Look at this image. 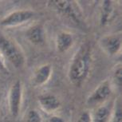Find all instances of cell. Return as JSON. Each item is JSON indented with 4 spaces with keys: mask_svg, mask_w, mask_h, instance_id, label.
<instances>
[{
    "mask_svg": "<svg viewBox=\"0 0 122 122\" xmlns=\"http://www.w3.org/2000/svg\"><path fill=\"white\" fill-rule=\"evenodd\" d=\"M92 47L89 42H86L78 48L69 70V78L75 86L80 87L86 81L91 70Z\"/></svg>",
    "mask_w": 122,
    "mask_h": 122,
    "instance_id": "6da1fadb",
    "label": "cell"
},
{
    "mask_svg": "<svg viewBox=\"0 0 122 122\" xmlns=\"http://www.w3.org/2000/svg\"><path fill=\"white\" fill-rule=\"evenodd\" d=\"M0 51L15 68L20 69L25 64V56L15 42L0 34Z\"/></svg>",
    "mask_w": 122,
    "mask_h": 122,
    "instance_id": "7a4b0ae2",
    "label": "cell"
},
{
    "mask_svg": "<svg viewBox=\"0 0 122 122\" xmlns=\"http://www.w3.org/2000/svg\"><path fill=\"white\" fill-rule=\"evenodd\" d=\"M111 93V84L109 81H104L89 96V97L86 100V103L87 105H91V106L101 105L109 99Z\"/></svg>",
    "mask_w": 122,
    "mask_h": 122,
    "instance_id": "3957f363",
    "label": "cell"
},
{
    "mask_svg": "<svg viewBox=\"0 0 122 122\" xmlns=\"http://www.w3.org/2000/svg\"><path fill=\"white\" fill-rule=\"evenodd\" d=\"M22 97V86L20 80H16L12 85L9 93V109L10 114L17 117L20 112Z\"/></svg>",
    "mask_w": 122,
    "mask_h": 122,
    "instance_id": "277c9868",
    "label": "cell"
},
{
    "mask_svg": "<svg viewBox=\"0 0 122 122\" xmlns=\"http://www.w3.org/2000/svg\"><path fill=\"white\" fill-rule=\"evenodd\" d=\"M34 12L30 10H15L5 17L0 22V25L4 27L15 26L28 22L34 16Z\"/></svg>",
    "mask_w": 122,
    "mask_h": 122,
    "instance_id": "5b68a950",
    "label": "cell"
},
{
    "mask_svg": "<svg viewBox=\"0 0 122 122\" xmlns=\"http://www.w3.org/2000/svg\"><path fill=\"white\" fill-rule=\"evenodd\" d=\"M54 6L68 18L74 22L76 24L81 23V15L78 10L75 8V3L70 1H62V0H54L52 2Z\"/></svg>",
    "mask_w": 122,
    "mask_h": 122,
    "instance_id": "8992f818",
    "label": "cell"
},
{
    "mask_svg": "<svg viewBox=\"0 0 122 122\" xmlns=\"http://www.w3.org/2000/svg\"><path fill=\"white\" fill-rule=\"evenodd\" d=\"M101 45L108 54L114 56L118 54L121 49V34H112L104 37L101 40Z\"/></svg>",
    "mask_w": 122,
    "mask_h": 122,
    "instance_id": "52a82bcc",
    "label": "cell"
},
{
    "mask_svg": "<svg viewBox=\"0 0 122 122\" xmlns=\"http://www.w3.org/2000/svg\"><path fill=\"white\" fill-rule=\"evenodd\" d=\"M115 17V9L113 3L111 1H104L101 5V10L100 15L101 26H105Z\"/></svg>",
    "mask_w": 122,
    "mask_h": 122,
    "instance_id": "ba28073f",
    "label": "cell"
},
{
    "mask_svg": "<svg viewBox=\"0 0 122 122\" xmlns=\"http://www.w3.org/2000/svg\"><path fill=\"white\" fill-rule=\"evenodd\" d=\"M26 37L29 41L34 45H42L45 42V30L42 26L35 25L26 31Z\"/></svg>",
    "mask_w": 122,
    "mask_h": 122,
    "instance_id": "9c48e42d",
    "label": "cell"
},
{
    "mask_svg": "<svg viewBox=\"0 0 122 122\" xmlns=\"http://www.w3.org/2000/svg\"><path fill=\"white\" fill-rule=\"evenodd\" d=\"M38 101L42 109L50 112L56 111L61 105L60 101L52 94H46V95L40 96Z\"/></svg>",
    "mask_w": 122,
    "mask_h": 122,
    "instance_id": "30bf717a",
    "label": "cell"
},
{
    "mask_svg": "<svg viewBox=\"0 0 122 122\" xmlns=\"http://www.w3.org/2000/svg\"><path fill=\"white\" fill-rule=\"evenodd\" d=\"M52 73V66L46 64L40 66L36 70L34 77V83L36 86H42L46 83Z\"/></svg>",
    "mask_w": 122,
    "mask_h": 122,
    "instance_id": "8fae6325",
    "label": "cell"
},
{
    "mask_svg": "<svg viewBox=\"0 0 122 122\" xmlns=\"http://www.w3.org/2000/svg\"><path fill=\"white\" fill-rule=\"evenodd\" d=\"M57 49L59 52H66L72 47L73 44V37L68 32H61L57 37Z\"/></svg>",
    "mask_w": 122,
    "mask_h": 122,
    "instance_id": "7c38bea8",
    "label": "cell"
},
{
    "mask_svg": "<svg viewBox=\"0 0 122 122\" xmlns=\"http://www.w3.org/2000/svg\"><path fill=\"white\" fill-rule=\"evenodd\" d=\"M111 109L108 105H101L99 106L92 117L93 122H109L111 117Z\"/></svg>",
    "mask_w": 122,
    "mask_h": 122,
    "instance_id": "4fadbf2b",
    "label": "cell"
},
{
    "mask_svg": "<svg viewBox=\"0 0 122 122\" xmlns=\"http://www.w3.org/2000/svg\"><path fill=\"white\" fill-rule=\"evenodd\" d=\"M110 122H122V113H121V101L118 98L115 102L113 111L111 112Z\"/></svg>",
    "mask_w": 122,
    "mask_h": 122,
    "instance_id": "5bb4252c",
    "label": "cell"
},
{
    "mask_svg": "<svg viewBox=\"0 0 122 122\" xmlns=\"http://www.w3.org/2000/svg\"><path fill=\"white\" fill-rule=\"evenodd\" d=\"M113 79L117 86H118L121 89L122 86V68L121 64H119L115 68V70L113 72Z\"/></svg>",
    "mask_w": 122,
    "mask_h": 122,
    "instance_id": "9a60e30c",
    "label": "cell"
},
{
    "mask_svg": "<svg viewBox=\"0 0 122 122\" xmlns=\"http://www.w3.org/2000/svg\"><path fill=\"white\" fill-rule=\"evenodd\" d=\"M26 122H42V117L38 112L32 109L27 114Z\"/></svg>",
    "mask_w": 122,
    "mask_h": 122,
    "instance_id": "2e32d148",
    "label": "cell"
},
{
    "mask_svg": "<svg viewBox=\"0 0 122 122\" xmlns=\"http://www.w3.org/2000/svg\"><path fill=\"white\" fill-rule=\"evenodd\" d=\"M77 122H93L92 121V116L90 112L87 111L83 112L80 115Z\"/></svg>",
    "mask_w": 122,
    "mask_h": 122,
    "instance_id": "e0dca14e",
    "label": "cell"
},
{
    "mask_svg": "<svg viewBox=\"0 0 122 122\" xmlns=\"http://www.w3.org/2000/svg\"><path fill=\"white\" fill-rule=\"evenodd\" d=\"M0 71H2V72H3L5 73H9L7 68H6V66H5V64H4L3 61L2 60L1 57H0Z\"/></svg>",
    "mask_w": 122,
    "mask_h": 122,
    "instance_id": "ac0fdd59",
    "label": "cell"
},
{
    "mask_svg": "<svg viewBox=\"0 0 122 122\" xmlns=\"http://www.w3.org/2000/svg\"><path fill=\"white\" fill-rule=\"evenodd\" d=\"M50 122H65V121L60 117L57 116H53L50 119Z\"/></svg>",
    "mask_w": 122,
    "mask_h": 122,
    "instance_id": "d6986e66",
    "label": "cell"
},
{
    "mask_svg": "<svg viewBox=\"0 0 122 122\" xmlns=\"http://www.w3.org/2000/svg\"><path fill=\"white\" fill-rule=\"evenodd\" d=\"M1 99H2V93H0V102H1Z\"/></svg>",
    "mask_w": 122,
    "mask_h": 122,
    "instance_id": "ffe728a7",
    "label": "cell"
}]
</instances>
